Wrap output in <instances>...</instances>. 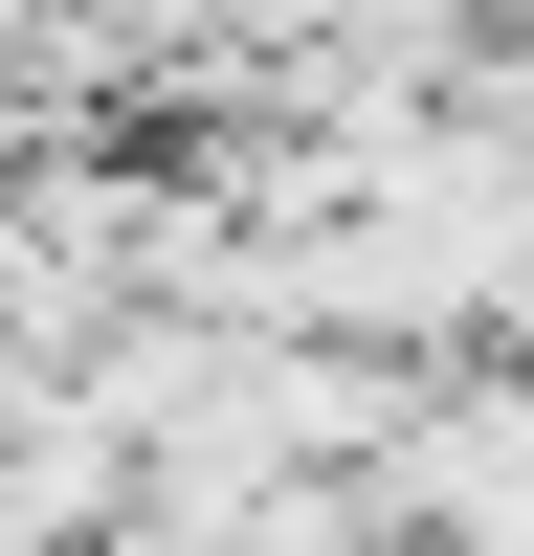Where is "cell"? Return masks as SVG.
Listing matches in <instances>:
<instances>
[{"label": "cell", "instance_id": "obj_1", "mask_svg": "<svg viewBox=\"0 0 534 556\" xmlns=\"http://www.w3.org/2000/svg\"><path fill=\"white\" fill-rule=\"evenodd\" d=\"M134 534V424L44 356V379H0V556H112Z\"/></svg>", "mask_w": 534, "mask_h": 556}, {"label": "cell", "instance_id": "obj_2", "mask_svg": "<svg viewBox=\"0 0 534 556\" xmlns=\"http://www.w3.org/2000/svg\"><path fill=\"white\" fill-rule=\"evenodd\" d=\"M490 67V0H290V45H267V112H334V89H468Z\"/></svg>", "mask_w": 534, "mask_h": 556}]
</instances>
